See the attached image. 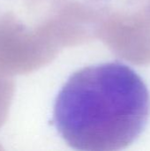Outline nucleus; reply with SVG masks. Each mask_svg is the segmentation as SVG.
Listing matches in <instances>:
<instances>
[{"mask_svg":"<svg viewBox=\"0 0 150 151\" xmlns=\"http://www.w3.org/2000/svg\"><path fill=\"white\" fill-rule=\"evenodd\" d=\"M149 115V92L143 80L128 65L110 62L70 76L55 100L53 121L75 150L115 151L141 134Z\"/></svg>","mask_w":150,"mask_h":151,"instance_id":"f257e3e1","label":"nucleus"}]
</instances>
